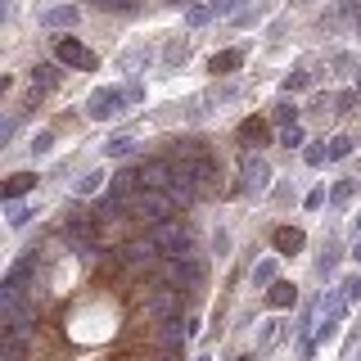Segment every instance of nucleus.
<instances>
[{
    "instance_id": "1",
    "label": "nucleus",
    "mask_w": 361,
    "mask_h": 361,
    "mask_svg": "<svg viewBox=\"0 0 361 361\" xmlns=\"http://www.w3.org/2000/svg\"><path fill=\"white\" fill-rule=\"evenodd\" d=\"M149 235V244L158 248V257L163 262H176V257H195L199 253V244H195V226L190 221H163V226H154V231H145Z\"/></svg>"
},
{
    "instance_id": "2",
    "label": "nucleus",
    "mask_w": 361,
    "mask_h": 361,
    "mask_svg": "<svg viewBox=\"0 0 361 361\" xmlns=\"http://www.w3.org/2000/svg\"><path fill=\"white\" fill-rule=\"evenodd\" d=\"M127 221L154 231V226H163V221H176V203L167 199V190H140V195L127 199Z\"/></svg>"
},
{
    "instance_id": "3",
    "label": "nucleus",
    "mask_w": 361,
    "mask_h": 361,
    "mask_svg": "<svg viewBox=\"0 0 361 361\" xmlns=\"http://www.w3.org/2000/svg\"><path fill=\"white\" fill-rule=\"evenodd\" d=\"M145 316L149 321H180L185 316V293H180L176 285H167V280H154L149 293H145Z\"/></svg>"
},
{
    "instance_id": "4",
    "label": "nucleus",
    "mask_w": 361,
    "mask_h": 361,
    "mask_svg": "<svg viewBox=\"0 0 361 361\" xmlns=\"http://www.w3.org/2000/svg\"><path fill=\"white\" fill-rule=\"evenodd\" d=\"M158 280L176 285L180 293H199V289H203V280H208V262H203L199 253H195V257H176V262H163Z\"/></svg>"
},
{
    "instance_id": "5",
    "label": "nucleus",
    "mask_w": 361,
    "mask_h": 361,
    "mask_svg": "<svg viewBox=\"0 0 361 361\" xmlns=\"http://www.w3.org/2000/svg\"><path fill=\"white\" fill-rule=\"evenodd\" d=\"M127 90H118V86H95L86 95V118L90 122H113V118H122L127 113Z\"/></svg>"
},
{
    "instance_id": "6",
    "label": "nucleus",
    "mask_w": 361,
    "mask_h": 361,
    "mask_svg": "<svg viewBox=\"0 0 361 361\" xmlns=\"http://www.w3.org/2000/svg\"><path fill=\"white\" fill-rule=\"evenodd\" d=\"M135 167H140L145 190H167V185H172V176H176V163H172L167 154H158V158H135Z\"/></svg>"
},
{
    "instance_id": "7",
    "label": "nucleus",
    "mask_w": 361,
    "mask_h": 361,
    "mask_svg": "<svg viewBox=\"0 0 361 361\" xmlns=\"http://www.w3.org/2000/svg\"><path fill=\"white\" fill-rule=\"evenodd\" d=\"M54 59H59L63 68H82V73H90V68L99 63V59H95V54H90L77 37H54Z\"/></svg>"
},
{
    "instance_id": "8",
    "label": "nucleus",
    "mask_w": 361,
    "mask_h": 361,
    "mask_svg": "<svg viewBox=\"0 0 361 361\" xmlns=\"http://www.w3.org/2000/svg\"><path fill=\"white\" fill-rule=\"evenodd\" d=\"M240 180H244V195H253V199H262L267 195V185H271V163H267V158H244V167H240Z\"/></svg>"
},
{
    "instance_id": "9",
    "label": "nucleus",
    "mask_w": 361,
    "mask_h": 361,
    "mask_svg": "<svg viewBox=\"0 0 361 361\" xmlns=\"http://www.w3.org/2000/svg\"><path fill=\"white\" fill-rule=\"evenodd\" d=\"M163 154L172 158V163H185V158H199V154H212V149H208L203 135H172V140L163 145Z\"/></svg>"
},
{
    "instance_id": "10",
    "label": "nucleus",
    "mask_w": 361,
    "mask_h": 361,
    "mask_svg": "<svg viewBox=\"0 0 361 361\" xmlns=\"http://www.w3.org/2000/svg\"><path fill=\"white\" fill-rule=\"evenodd\" d=\"M27 77H32V95H45V90H54V86L63 82V63L59 59H45V63L32 68Z\"/></svg>"
},
{
    "instance_id": "11",
    "label": "nucleus",
    "mask_w": 361,
    "mask_h": 361,
    "mask_svg": "<svg viewBox=\"0 0 361 361\" xmlns=\"http://www.w3.org/2000/svg\"><path fill=\"white\" fill-rule=\"evenodd\" d=\"M135 149H140V140L135 135H127V131H118V135H109L104 140V158H113V163H135Z\"/></svg>"
},
{
    "instance_id": "12",
    "label": "nucleus",
    "mask_w": 361,
    "mask_h": 361,
    "mask_svg": "<svg viewBox=\"0 0 361 361\" xmlns=\"http://www.w3.org/2000/svg\"><path fill=\"white\" fill-rule=\"evenodd\" d=\"M37 180H41L37 172H9L0 199H5V203H23V195H32V190H37Z\"/></svg>"
},
{
    "instance_id": "13",
    "label": "nucleus",
    "mask_w": 361,
    "mask_h": 361,
    "mask_svg": "<svg viewBox=\"0 0 361 361\" xmlns=\"http://www.w3.org/2000/svg\"><path fill=\"white\" fill-rule=\"evenodd\" d=\"M77 23H82V9H77V5H54V9H45V14H41V27H50V32L77 27Z\"/></svg>"
},
{
    "instance_id": "14",
    "label": "nucleus",
    "mask_w": 361,
    "mask_h": 361,
    "mask_svg": "<svg viewBox=\"0 0 361 361\" xmlns=\"http://www.w3.org/2000/svg\"><path fill=\"white\" fill-rule=\"evenodd\" d=\"M293 302H298V285H293V280H276L271 293H267V307L285 312V307H293Z\"/></svg>"
},
{
    "instance_id": "15",
    "label": "nucleus",
    "mask_w": 361,
    "mask_h": 361,
    "mask_svg": "<svg viewBox=\"0 0 361 361\" xmlns=\"http://www.w3.org/2000/svg\"><path fill=\"white\" fill-rule=\"evenodd\" d=\"M32 343H37V338L5 334V338H0V361H27V357H32Z\"/></svg>"
},
{
    "instance_id": "16",
    "label": "nucleus",
    "mask_w": 361,
    "mask_h": 361,
    "mask_svg": "<svg viewBox=\"0 0 361 361\" xmlns=\"http://www.w3.org/2000/svg\"><path fill=\"white\" fill-rule=\"evenodd\" d=\"M235 68H244V50L235 45V50H221V54H212L208 59V73L212 77H226V73H235Z\"/></svg>"
},
{
    "instance_id": "17",
    "label": "nucleus",
    "mask_w": 361,
    "mask_h": 361,
    "mask_svg": "<svg viewBox=\"0 0 361 361\" xmlns=\"http://www.w3.org/2000/svg\"><path fill=\"white\" fill-rule=\"evenodd\" d=\"M321 312H325V321H343V316H348L343 289H321Z\"/></svg>"
},
{
    "instance_id": "18",
    "label": "nucleus",
    "mask_w": 361,
    "mask_h": 361,
    "mask_svg": "<svg viewBox=\"0 0 361 361\" xmlns=\"http://www.w3.org/2000/svg\"><path fill=\"white\" fill-rule=\"evenodd\" d=\"M185 338H190V330H180V321H163V325H158V343H163L167 353H180Z\"/></svg>"
},
{
    "instance_id": "19",
    "label": "nucleus",
    "mask_w": 361,
    "mask_h": 361,
    "mask_svg": "<svg viewBox=\"0 0 361 361\" xmlns=\"http://www.w3.org/2000/svg\"><path fill=\"white\" fill-rule=\"evenodd\" d=\"M240 140H244V145H257V149H262V145L271 140V122H262V118L240 122Z\"/></svg>"
},
{
    "instance_id": "20",
    "label": "nucleus",
    "mask_w": 361,
    "mask_h": 361,
    "mask_svg": "<svg viewBox=\"0 0 361 361\" xmlns=\"http://www.w3.org/2000/svg\"><path fill=\"white\" fill-rule=\"evenodd\" d=\"M267 122H276L280 131L285 127H298V104H293V99L285 95V99H276V104H271V118Z\"/></svg>"
},
{
    "instance_id": "21",
    "label": "nucleus",
    "mask_w": 361,
    "mask_h": 361,
    "mask_svg": "<svg viewBox=\"0 0 361 361\" xmlns=\"http://www.w3.org/2000/svg\"><path fill=\"white\" fill-rule=\"evenodd\" d=\"M212 18H217V14H212L208 0H195V5H185V27H190V32H195V27H208Z\"/></svg>"
},
{
    "instance_id": "22",
    "label": "nucleus",
    "mask_w": 361,
    "mask_h": 361,
    "mask_svg": "<svg viewBox=\"0 0 361 361\" xmlns=\"http://www.w3.org/2000/svg\"><path fill=\"white\" fill-rule=\"evenodd\" d=\"M149 63H154V54L145 50V45H135V50H127V54L118 59V68H122V73H140V68H149Z\"/></svg>"
},
{
    "instance_id": "23",
    "label": "nucleus",
    "mask_w": 361,
    "mask_h": 361,
    "mask_svg": "<svg viewBox=\"0 0 361 361\" xmlns=\"http://www.w3.org/2000/svg\"><path fill=\"white\" fill-rule=\"evenodd\" d=\"M353 195H357V176H343V180H334V185H330V203H334V208L353 203Z\"/></svg>"
},
{
    "instance_id": "24",
    "label": "nucleus",
    "mask_w": 361,
    "mask_h": 361,
    "mask_svg": "<svg viewBox=\"0 0 361 361\" xmlns=\"http://www.w3.org/2000/svg\"><path fill=\"white\" fill-rule=\"evenodd\" d=\"M298 248H302V231L280 226V231H276V253H298Z\"/></svg>"
},
{
    "instance_id": "25",
    "label": "nucleus",
    "mask_w": 361,
    "mask_h": 361,
    "mask_svg": "<svg viewBox=\"0 0 361 361\" xmlns=\"http://www.w3.org/2000/svg\"><path fill=\"white\" fill-rule=\"evenodd\" d=\"M334 271H338V248L325 244L321 257H316V276H321V280H334Z\"/></svg>"
},
{
    "instance_id": "26",
    "label": "nucleus",
    "mask_w": 361,
    "mask_h": 361,
    "mask_svg": "<svg viewBox=\"0 0 361 361\" xmlns=\"http://www.w3.org/2000/svg\"><path fill=\"white\" fill-rule=\"evenodd\" d=\"M302 163H307V167H325V163H330V140H312L307 149H302Z\"/></svg>"
},
{
    "instance_id": "27",
    "label": "nucleus",
    "mask_w": 361,
    "mask_h": 361,
    "mask_svg": "<svg viewBox=\"0 0 361 361\" xmlns=\"http://www.w3.org/2000/svg\"><path fill=\"white\" fill-rule=\"evenodd\" d=\"M280 86H285V95H298V90H307V86H312V73H307V68H293V73H289Z\"/></svg>"
},
{
    "instance_id": "28",
    "label": "nucleus",
    "mask_w": 361,
    "mask_h": 361,
    "mask_svg": "<svg viewBox=\"0 0 361 361\" xmlns=\"http://www.w3.org/2000/svg\"><path fill=\"white\" fill-rule=\"evenodd\" d=\"M99 180H104V172H82L77 176V185H73V195H82V199H90L99 190Z\"/></svg>"
},
{
    "instance_id": "29",
    "label": "nucleus",
    "mask_w": 361,
    "mask_h": 361,
    "mask_svg": "<svg viewBox=\"0 0 361 361\" xmlns=\"http://www.w3.org/2000/svg\"><path fill=\"white\" fill-rule=\"evenodd\" d=\"M208 5H212V14H217V18H235V14H244L248 0H208Z\"/></svg>"
},
{
    "instance_id": "30",
    "label": "nucleus",
    "mask_w": 361,
    "mask_h": 361,
    "mask_svg": "<svg viewBox=\"0 0 361 361\" xmlns=\"http://www.w3.org/2000/svg\"><path fill=\"white\" fill-rule=\"evenodd\" d=\"M253 285H276V257H262L253 267Z\"/></svg>"
},
{
    "instance_id": "31",
    "label": "nucleus",
    "mask_w": 361,
    "mask_h": 361,
    "mask_svg": "<svg viewBox=\"0 0 361 361\" xmlns=\"http://www.w3.org/2000/svg\"><path fill=\"white\" fill-rule=\"evenodd\" d=\"M343 158H353V135H334L330 140V163H343Z\"/></svg>"
},
{
    "instance_id": "32",
    "label": "nucleus",
    "mask_w": 361,
    "mask_h": 361,
    "mask_svg": "<svg viewBox=\"0 0 361 361\" xmlns=\"http://www.w3.org/2000/svg\"><path fill=\"white\" fill-rule=\"evenodd\" d=\"M5 212H9V226H14V231H23V226L32 221V208H27V203H5Z\"/></svg>"
},
{
    "instance_id": "33",
    "label": "nucleus",
    "mask_w": 361,
    "mask_h": 361,
    "mask_svg": "<svg viewBox=\"0 0 361 361\" xmlns=\"http://www.w3.org/2000/svg\"><path fill=\"white\" fill-rule=\"evenodd\" d=\"M27 149H32V158H45V154L54 149V131H37V135H32V145H27Z\"/></svg>"
},
{
    "instance_id": "34",
    "label": "nucleus",
    "mask_w": 361,
    "mask_h": 361,
    "mask_svg": "<svg viewBox=\"0 0 361 361\" xmlns=\"http://www.w3.org/2000/svg\"><path fill=\"white\" fill-rule=\"evenodd\" d=\"M185 59H190V41H185V37L167 45V63H185Z\"/></svg>"
},
{
    "instance_id": "35",
    "label": "nucleus",
    "mask_w": 361,
    "mask_h": 361,
    "mask_svg": "<svg viewBox=\"0 0 361 361\" xmlns=\"http://www.w3.org/2000/svg\"><path fill=\"white\" fill-rule=\"evenodd\" d=\"M357 104H361L357 90H338V95H334V113H353Z\"/></svg>"
},
{
    "instance_id": "36",
    "label": "nucleus",
    "mask_w": 361,
    "mask_h": 361,
    "mask_svg": "<svg viewBox=\"0 0 361 361\" xmlns=\"http://www.w3.org/2000/svg\"><path fill=\"white\" fill-rule=\"evenodd\" d=\"M280 145H285V149H298V145H307V135H302V127H285L280 131Z\"/></svg>"
},
{
    "instance_id": "37",
    "label": "nucleus",
    "mask_w": 361,
    "mask_h": 361,
    "mask_svg": "<svg viewBox=\"0 0 361 361\" xmlns=\"http://www.w3.org/2000/svg\"><path fill=\"white\" fill-rule=\"evenodd\" d=\"M325 203H330V190H325V185H316L312 195L302 199V208H307V212H316V208H325Z\"/></svg>"
},
{
    "instance_id": "38",
    "label": "nucleus",
    "mask_w": 361,
    "mask_h": 361,
    "mask_svg": "<svg viewBox=\"0 0 361 361\" xmlns=\"http://www.w3.org/2000/svg\"><path fill=\"white\" fill-rule=\"evenodd\" d=\"M338 289H343L348 302H357L361 298V276H343V280H338Z\"/></svg>"
},
{
    "instance_id": "39",
    "label": "nucleus",
    "mask_w": 361,
    "mask_h": 361,
    "mask_svg": "<svg viewBox=\"0 0 361 361\" xmlns=\"http://www.w3.org/2000/svg\"><path fill=\"white\" fill-rule=\"evenodd\" d=\"M240 95H244L240 86H217V95H212V104H235Z\"/></svg>"
},
{
    "instance_id": "40",
    "label": "nucleus",
    "mask_w": 361,
    "mask_h": 361,
    "mask_svg": "<svg viewBox=\"0 0 361 361\" xmlns=\"http://www.w3.org/2000/svg\"><path fill=\"white\" fill-rule=\"evenodd\" d=\"M334 334H338V321H321V325H316V334H312V338H316V343H330Z\"/></svg>"
},
{
    "instance_id": "41",
    "label": "nucleus",
    "mask_w": 361,
    "mask_h": 361,
    "mask_svg": "<svg viewBox=\"0 0 361 361\" xmlns=\"http://www.w3.org/2000/svg\"><path fill=\"white\" fill-rule=\"evenodd\" d=\"M257 18H262V9H244V14H235V27H253Z\"/></svg>"
},
{
    "instance_id": "42",
    "label": "nucleus",
    "mask_w": 361,
    "mask_h": 361,
    "mask_svg": "<svg viewBox=\"0 0 361 361\" xmlns=\"http://www.w3.org/2000/svg\"><path fill=\"white\" fill-rule=\"evenodd\" d=\"M212 248H217V257H226V253H231V235H226V231H217V240H212Z\"/></svg>"
},
{
    "instance_id": "43",
    "label": "nucleus",
    "mask_w": 361,
    "mask_h": 361,
    "mask_svg": "<svg viewBox=\"0 0 361 361\" xmlns=\"http://www.w3.org/2000/svg\"><path fill=\"white\" fill-rule=\"evenodd\" d=\"M127 99H131V104H140V99H145V86L140 82H127Z\"/></svg>"
},
{
    "instance_id": "44",
    "label": "nucleus",
    "mask_w": 361,
    "mask_h": 361,
    "mask_svg": "<svg viewBox=\"0 0 361 361\" xmlns=\"http://www.w3.org/2000/svg\"><path fill=\"white\" fill-rule=\"evenodd\" d=\"M353 231H357V240H361V212H357V221H353Z\"/></svg>"
},
{
    "instance_id": "45",
    "label": "nucleus",
    "mask_w": 361,
    "mask_h": 361,
    "mask_svg": "<svg viewBox=\"0 0 361 361\" xmlns=\"http://www.w3.org/2000/svg\"><path fill=\"white\" fill-rule=\"evenodd\" d=\"M353 257H357V262H361V240H357V244H353Z\"/></svg>"
},
{
    "instance_id": "46",
    "label": "nucleus",
    "mask_w": 361,
    "mask_h": 361,
    "mask_svg": "<svg viewBox=\"0 0 361 361\" xmlns=\"http://www.w3.org/2000/svg\"><path fill=\"white\" fill-rule=\"evenodd\" d=\"M353 90H357V99H361V73H357V82H353Z\"/></svg>"
},
{
    "instance_id": "47",
    "label": "nucleus",
    "mask_w": 361,
    "mask_h": 361,
    "mask_svg": "<svg viewBox=\"0 0 361 361\" xmlns=\"http://www.w3.org/2000/svg\"><path fill=\"white\" fill-rule=\"evenodd\" d=\"M167 5H195V0H167Z\"/></svg>"
},
{
    "instance_id": "48",
    "label": "nucleus",
    "mask_w": 361,
    "mask_h": 361,
    "mask_svg": "<svg viewBox=\"0 0 361 361\" xmlns=\"http://www.w3.org/2000/svg\"><path fill=\"white\" fill-rule=\"evenodd\" d=\"M195 361H212V357H195Z\"/></svg>"
},
{
    "instance_id": "49",
    "label": "nucleus",
    "mask_w": 361,
    "mask_h": 361,
    "mask_svg": "<svg viewBox=\"0 0 361 361\" xmlns=\"http://www.w3.org/2000/svg\"><path fill=\"white\" fill-rule=\"evenodd\" d=\"M293 5H307V0H293Z\"/></svg>"
},
{
    "instance_id": "50",
    "label": "nucleus",
    "mask_w": 361,
    "mask_h": 361,
    "mask_svg": "<svg viewBox=\"0 0 361 361\" xmlns=\"http://www.w3.org/2000/svg\"><path fill=\"white\" fill-rule=\"evenodd\" d=\"M240 361H253V357H240Z\"/></svg>"
},
{
    "instance_id": "51",
    "label": "nucleus",
    "mask_w": 361,
    "mask_h": 361,
    "mask_svg": "<svg viewBox=\"0 0 361 361\" xmlns=\"http://www.w3.org/2000/svg\"><path fill=\"white\" fill-rule=\"evenodd\" d=\"M357 5H361V0H357Z\"/></svg>"
},
{
    "instance_id": "52",
    "label": "nucleus",
    "mask_w": 361,
    "mask_h": 361,
    "mask_svg": "<svg viewBox=\"0 0 361 361\" xmlns=\"http://www.w3.org/2000/svg\"><path fill=\"white\" fill-rule=\"evenodd\" d=\"M131 5H135V0H131Z\"/></svg>"
}]
</instances>
